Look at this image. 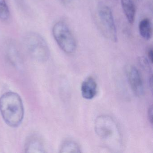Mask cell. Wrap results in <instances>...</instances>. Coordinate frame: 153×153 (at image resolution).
I'll list each match as a JSON object with an SVG mask.
<instances>
[{"instance_id":"1","label":"cell","mask_w":153,"mask_h":153,"mask_svg":"<svg viewBox=\"0 0 153 153\" xmlns=\"http://www.w3.org/2000/svg\"><path fill=\"white\" fill-rule=\"evenodd\" d=\"M0 112L8 125L12 128L19 126L25 114L23 101L20 96L13 92L3 94L0 97Z\"/></svg>"},{"instance_id":"2","label":"cell","mask_w":153,"mask_h":153,"mask_svg":"<svg viewBox=\"0 0 153 153\" xmlns=\"http://www.w3.org/2000/svg\"><path fill=\"white\" fill-rule=\"evenodd\" d=\"M94 126L98 137L110 148L117 150L121 146L120 134L113 119L107 115H101L95 120Z\"/></svg>"},{"instance_id":"3","label":"cell","mask_w":153,"mask_h":153,"mask_svg":"<svg viewBox=\"0 0 153 153\" xmlns=\"http://www.w3.org/2000/svg\"><path fill=\"white\" fill-rule=\"evenodd\" d=\"M23 44L29 55L36 60L45 62L50 57L49 46L42 36L38 33H27L23 38Z\"/></svg>"},{"instance_id":"4","label":"cell","mask_w":153,"mask_h":153,"mask_svg":"<svg viewBox=\"0 0 153 153\" xmlns=\"http://www.w3.org/2000/svg\"><path fill=\"white\" fill-rule=\"evenodd\" d=\"M54 40L60 49L68 54L73 53L76 49V42L67 25L62 21L54 24L52 28Z\"/></svg>"},{"instance_id":"5","label":"cell","mask_w":153,"mask_h":153,"mask_svg":"<svg viewBox=\"0 0 153 153\" xmlns=\"http://www.w3.org/2000/svg\"><path fill=\"white\" fill-rule=\"evenodd\" d=\"M97 13L106 36L112 42H116L118 40L117 29L111 8L105 4L100 3L97 7Z\"/></svg>"},{"instance_id":"6","label":"cell","mask_w":153,"mask_h":153,"mask_svg":"<svg viewBox=\"0 0 153 153\" xmlns=\"http://www.w3.org/2000/svg\"><path fill=\"white\" fill-rule=\"evenodd\" d=\"M128 76L131 87L134 94L137 96H142L144 94V86L137 69L133 66L131 67Z\"/></svg>"},{"instance_id":"7","label":"cell","mask_w":153,"mask_h":153,"mask_svg":"<svg viewBox=\"0 0 153 153\" xmlns=\"http://www.w3.org/2000/svg\"><path fill=\"white\" fill-rule=\"evenodd\" d=\"M25 152L27 153H45V147L42 139L37 135L30 136L26 141Z\"/></svg>"},{"instance_id":"8","label":"cell","mask_w":153,"mask_h":153,"mask_svg":"<svg viewBox=\"0 0 153 153\" xmlns=\"http://www.w3.org/2000/svg\"><path fill=\"white\" fill-rule=\"evenodd\" d=\"M97 84L92 77L87 78L81 85V94L84 98L88 100L93 99L97 92Z\"/></svg>"},{"instance_id":"9","label":"cell","mask_w":153,"mask_h":153,"mask_svg":"<svg viewBox=\"0 0 153 153\" xmlns=\"http://www.w3.org/2000/svg\"><path fill=\"white\" fill-rule=\"evenodd\" d=\"M122 7L129 23L132 24L135 20L136 8L133 0H121Z\"/></svg>"},{"instance_id":"10","label":"cell","mask_w":153,"mask_h":153,"mask_svg":"<svg viewBox=\"0 0 153 153\" xmlns=\"http://www.w3.org/2000/svg\"><path fill=\"white\" fill-rule=\"evenodd\" d=\"M139 31L141 37L146 41L150 40L152 37V23L149 19L141 20L139 25Z\"/></svg>"},{"instance_id":"11","label":"cell","mask_w":153,"mask_h":153,"mask_svg":"<svg viewBox=\"0 0 153 153\" xmlns=\"http://www.w3.org/2000/svg\"><path fill=\"white\" fill-rule=\"evenodd\" d=\"M60 152L62 153H81L78 144L71 140H67L62 143L60 148Z\"/></svg>"},{"instance_id":"12","label":"cell","mask_w":153,"mask_h":153,"mask_svg":"<svg viewBox=\"0 0 153 153\" xmlns=\"http://www.w3.org/2000/svg\"><path fill=\"white\" fill-rule=\"evenodd\" d=\"M10 16V10L6 0H0V19L7 21Z\"/></svg>"},{"instance_id":"13","label":"cell","mask_w":153,"mask_h":153,"mask_svg":"<svg viewBox=\"0 0 153 153\" xmlns=\"http://www.w3.org/2000/svg\"><path fill=\"white\" fill-rule=\"evenodd\" d=\"M148 117L149 120L150 122V123H152L153 122V107L151 106L149 107L148 112Z\"/></svg>"},{"instance_id":"14","label":"cell","mask_w":153,"mask_h":153,"mask_svg":"<svg viewBox=\"0 0 153 153\" xmlns=\"http://www.w3.org/2000/svg\"><path fill=\"white\" fill-rule=\"evenodd\" d=\"M148 57L151 63H152L153 62V50L152 49H149V50L148 52Z\"/></svg>"},{"instance_id":"15","label":"cell","mask_w":153,"mask_h":153,"mask_svg":"<svg viewBox=\"0 0 153 153\" xmlns=\"http://www.w3.org/2000/svg\"><path fill=\"white\" fill-rule=\"evenodd\" d=\"M61 1L65 4H68L70 3L71 0H60Z\"/></svg>"}]
</instances>
